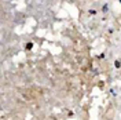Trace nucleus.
<instances>
[{
  "mask_svg": "<svg viewBox=\"0 0 121 120\" xmlns=\"http://www.w3.org/2000/svg\"><path fill=\"white\" fill-rule=\"evenodd\" d=\"M22 95L25 97V99H28V101H30V99H36V98H39L41 95L40 90H37V88H29V90H24L22 91Z\"/></svg>",
  "mask_w": 121,
  "mask_h": 120,
  "instance_id": "1",
  "label": "nucleus"
},
{
  "mask_svg": "<svg viewBox=\"0 0 121 120\" xmlns=\"http://www.w3.org/2000/svg\"><path fill=\"white\" fill-rule=\"evenodd\" d=\"M32 43H28V44H26V48H28V50H30V48H32Z\"/></svg>",
  "mask_w": 121,
  "mask_h": 120,
  "instance_id": "2",
  "label": "nucleus"
},
{
  "mask_svg": "<svg viewBox=\"0 0 121 120\" xmlns=\"http://www.w3.org/2000/svg\"><path fill=\"white\" fill-rule=\"evenodd\" d=\"M114 65H116V68H120V66H121V65H120V62H118V61H116V64H114Z\"/></svg>",
  "mask_w": 121,
  "mask_h": 120,
  "instance_id": "3",
  "label": "nucleus"
}]
</instances>
